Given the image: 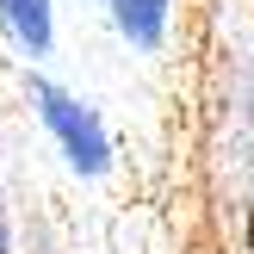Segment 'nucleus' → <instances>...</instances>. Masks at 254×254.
<instances>
[{"instance_id": "obj_1", "label": "nucleus", "mask_w": 254, "mask_h": 254, "mask_svg": "<svg viewBox=\"0 0 254 254\" xmlns=\"http://www.w3.org/2000/svg\"><path fill=\"white\" fill-rule=\"evenodd\" d=\"M31 99H37V112H44V124L56 130L62 155H68L81 174H106L112 143H106V130H99V118H93V112H87L81 99H68L62 87H50V81H31Z\"/></svg>"}, {"instance_id": "obj_2", "label": "nucleus", "mask_w": 254, "mask_h": 254, "mask_svg": "<svg viewBox=\"0 0 254 254\" xmlns=\"http://www.w3.org/2000/svg\"><path fill=\"white\" fill-rule=\"evenodd\" d=\"M0 31L25 56H44L50 50V0H0Z\"/></svg>"}, {"instance_id": "obj_3", "label": "nucleus", "mask_w": 254, "mask_h": 254, "mask_svg": "<svg viewBox=\"0 0 254 254\" xmlns=\"http://www.w3.org/2000/svg\"><path fill=\"white\" fill-rule=\"evenodd\" d=\"M112 12H118V31L136 44H155L168 25V0H112Z\"/></svg>"}, {"instance_id": "obj_4", "label": "nucleus", "mask_w": 254, "mask_h": 254, "mask_svg": "<svg viewBox=\"0 0 254 254\" xmlns=\"http://www.w3.org/2000/svg\"><path fill=\"white\" fill-rule=\"evenodd\" d=\"M248 254H254V211H248Z\"/></svg>"}, {"instance_id": "obj_5", "label": "nucleus", "mask_w": 254, "mask_h": 254, "mask_svg": "<svg viewBox=\"0 0 254 254\" xmlns=\"http://www.w3.org/2000/svg\"><path fill=\"white\" fill-rule=\"evenodd\" d=\"M0 254H6V217H0Z\"/></svg>"}]
</instances>
